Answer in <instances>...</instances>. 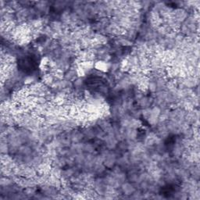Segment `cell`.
<instances>
[{"mask_svg": "<svg viewBox=\"0 0 200 200\" xmlns=\"http://www.w3.org/2000/svg\"><path fill=\"white\" fill-rule=\"evenodd\" d=\"M116 155L115 153L108 152L107 155L104 158L103 165L107 168H113L116 163Z\"/></svg>", "mask_w": 200, "mask_h": 200, "instance_id": "1", "label": "cell"}, {"mask_svg": "<svg viewBox=\"0 0 200 200\" xmlns=\"http://www.w3.org/2000/svg\"><path fill=\"white\" fill-rule=\"evenodd\" d=\"M121 191L123 194H124L126 196H131L133 195V193L136 191L135 188L133 185V184L128 182H124L121 185Z\"/></svg>", "mask_w": 200, "mask_h": 200, "instance_id": "2", "label": "cell"}, {"mask_svg": "<svg viewBox=\"0 0 200 200\" xmlns=\"http://www.w3.org/2000/svg\"><path fill=\"white\" fill-rule=\"evenodd\" d=\"M84 137V134L78 131H73L70 134V139L73 143H79Z\"/></svg>", "mask_w": 200, "mask_h": 200, "instance_id": "3", "label": "cell"}, {"mask_svg": "<svg viewBox=\"0 0 200 200\" xmlns=\"http://www.w3.org/2000/svg\"><path fill=\"white\" fill-rule=\"evenodd\" d=\"M138 104H139L140 106H142V107H143L144 109H145V108H148L149 106H150V104H151L150 100H149V99L147 98V97L143 96V97H142L139 100H138Z\"/></svg>", "mask_w": 200, "mask_h": 200, "instance_id": "4", "label": "cell"}, {"mask_svg": "<svg viewBox=\"0 0 200 200\" xmlns=\"http://www.w3.org/2000/svg\"><path fill=\"white\" fill-rule=\"evenodd\" d=\"M83 150L86 153H92L95 151V146L91 143H84Z\"/></svg>", "mask_w": 200, "mask_h": 200, "instance_id": "5", "label": "cell"}, {"mask_svg": "<svg viewBox=\"0 0 200 200\" xmlns=\"http://www.w3.org/2000/svg\"><path fill=\"white\" fill-rule=\"evenodd\" d=\"M83 134H84V137H86L87 138H89V139L94 138L95 136V131L91 128H87Z\"/></svg>", "mask_w": 200, "mask_h": 200, "instance_id": "6", "label": "cell"}, {"mask_svg": "<svg viewBox=\"0 0 200 200\" xmlns=\"http://www.w3.org/2000/svg\"><path fill=\"white\" fill-rule=\"evenodd\" d=\"M95 67L96 69L100 70V71H104L107 69V65H106V63H105V61H104V62H102L101 61V62L96 63L95 65Z\"/></svg>", "mask_w": 200, "mask_h": 200, "instance_id": "7", "label": "cell"}]
</instances>
